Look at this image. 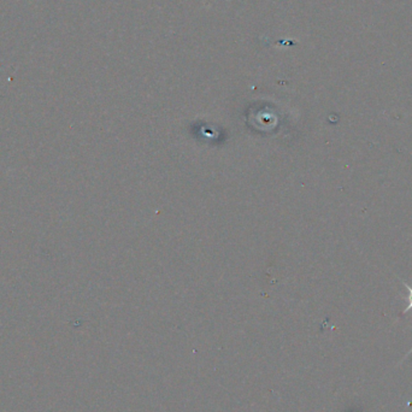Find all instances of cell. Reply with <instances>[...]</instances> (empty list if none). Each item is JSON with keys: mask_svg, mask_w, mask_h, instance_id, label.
<instances>
[{"mask_svg": "<svg viewBox=\"0 0 412 412\" xmlns=\"http://www.w3.org/2000/svg\"><path fill=\"white\" fill-rule=\"evenodd\" d=\"M411 352H412V349H410V351H408V354H406V356H408V354H411Z\"/></svg>", "mask_w": 412, "mask_h": 412, "instance_id": "obj_2", "label": "cell"}, {"mask_svg": "<svg viewBox=\"0 0 412 412\" xmlns=\"http://www.w3.org/2000/svg\"><path fill=\"white\" fill-rule=\"evenodd\" d=\"M400 281H401V283H403V286L405 287V288H406V290H408V307H406V309H405L404 311H403V315H405V314H408V311H410V310H412V287L411 286H408V283H406V282L403 281V280H401V278H399Z\"/></svg>", "mask_w": 412, "mask_h": 412, "instance_id": "obj_1", "label": "cell"}]
</instances>
